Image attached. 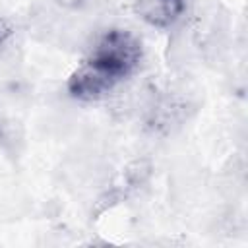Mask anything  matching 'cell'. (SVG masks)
I'll return each mask as SVG.
<instances>
[{
  "label": "cell",
  "mask_w": 248,
  "mask_h": 248,
  "mask_svg": "<svg viewBox=\"0 0 248 248\" xmlns=\"http://www.w3.org/2000/svg\"><path fill=\"white\" fill-rule=\"evenodd\" d=\"M141 56H143L141 41L126 29L112 27L107 29L97 39L87 60H91L95 66H99L118 83L138 70Z\"/></svg>",
  "instance_id": "cell-1"
},
{
  "label": "cell",
  "mask_w": 248,
  "mask_h": 248,
  "mask_svg": "<svg viewBox=\"0 0 248 248\" xmlns=\"http://www.w3.org/2000/svg\"><path fill=\"white\" fill-rule=\"evenodd\" d=\"M114 85L116 81L87 58L70 74L68 83H66L68 93L79 101L103 99Z\"/></svg>",
  "instance_id": "cell-2"
},
{
  "label": "cell",
  "mask_w": 248,
  "mask_h": 248,
  "mask_svg": "<svg viewBox=\"0 0 248 248\" xmlns=\"http://www.w3.org/2000/svg\"><path fill=\"white\" fill-rule=\"evenodd\" d=\"M186 0H136L134 14L151 27L167 29L174 25L184 14Z\"/></svg>",
  "instance_id": "cell-3"
},
{
  "label": "cell",
  "mask_w": 248,
  "mask_h": 248,
  "mask_svg": "<svg viewBox=\"0 0 248 248\" xmlns=\"http://www.w3.org/2000/svg\"><path fill=\"white\" fill-rule=\"evenodd\" d=\"M12 35H14V23H12V19L8 16H4L0 12V48H4L8 45Z\"/></svg>",
  "instance_id": "cell-4"
},
{
  "label": "cell",
  "mask_w": 248,
  "mask_h": 248,
  "mask_svg": "<svg viewBox=\"0 0 248 248\" xmlns=\"http://www.w3.org/2000/svg\"><path fill=\"white\" fill-rule=\"evenodd\" d=\"M54 4L62 10H68V12H76V10H81L87 0H54Z\"/></svg>",
  "instance_id": "cell-5"
}]
</instances>
